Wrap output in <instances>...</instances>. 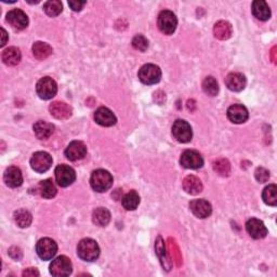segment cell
<instances>
[{
  "mask_svg": "<svg viewBox=\"0 0 277 277\" xmlns=\"http://www.w3.org/2000/svg\"><path fill=\"white\" fill-rule=\"evenodd\" d=\"M77 255L87 262L96 261L100 256V247L98 243L91 239H85L81 241L77 246Z\"/></svg>",
  "mask_w": 277,
  "mask_h": 277,
  "instance_id": "1",
  "label": "cell"
},
{
  "mask_svg": "<svg viewBox=\"0 0 277 277\" xmlns=\"http://www.w3.org/2000/svg\"><path fill=\"white\" fill-rule=\"evenodd\" d=\"M90 184L94 191L98 193H104L112 187L113 177L104 169H98L92 172L90 178Z\"/></svg>",
  "mask_w": 277,
  "mask_h": 277,
  "instance_id": "2",
  "label": "cell"
},
{
  "mask_svg": "<svg viewBox=\"0 0 277 277\" xmlns=\"http://www.w3.org/2000/svg\"><path fill=\"white\" fill-rule=\"evenodd\" d=\"M178 26L176 14L169 10H164L158 15V27L165 35H172Z\"/></svg>",
  "mask_w": 277,
  "mask_h": 277,
  "instance_id": "3",
  "label": "cell"
},
{
  "mask_svg": "<svg viewBox=\"0 0 277 277\" xmlns=\"http://www.w3.org/2000/svg\"><path fill=\"white\" fill-rule=\"evenodd\" d=\"M36 252L38 257L44 261L51 260L58 252V245L53 240L45 237L39 240L36 245Z\"/></svg>",
  "mask_w": 277,
  "mask_h": 277,
  "instance_id": "4",
  "label": "cell"
},
{
  "mask_svg": "<svg viewBox=\"0 0 277 277\" xmlns=\"http://www.w3.org/2000/svg\"><path fill=\"white\" fill-rule=\"evenodd\" d=\"M138 76L144 85H155L161 82L162 70L155 64H145L140 68Z\"/></svg>",
  "mask_w": 277,
  "mask_h": 277,
  "instance_id": "5",
  "label": "cell"
},
{
  "mask_svg": "<svg viewBox=\"0 0 277 277\" xmlns=\"http://www.w3.org/2000/svg\"><path fill=\"white\" fill-rule=\"evenodd\" d=\"M54 173L57 183L61 187H67L69 185H72L76 180L75 170L67 165H59L58 167L55 168Z\"/></svg>",
  "mask_w": 277,
  "mask_h": 277,
  "instance_id": "6",
  "label": "cell"
},
{
  "mask_svg": "<svg viewBox=\"0 0 277 277\" xmlns=\"http://www.w3.org/2000/svg\"><path fill=\"white\" fill-rule=\"evenodd\" d=\"M36 91L39 98L43 100L52 99L58 92V86L52 78L44 77L37 83Z\"/></svg>",
  "mask_w": 277,
  "mask_h": 277,
  "instance_id": "7",
  "label": "cell"
},
{
  "mask_svg": "<svg viewBox=\"0 0 277 277\" xmlns=\"http://www.w3.org/2000/svg\"><path fill=\"white\" fill-rule=\"evenodd\" d=\"M73 265L70 260L65 256H60L52 261L50 264V273L53 276H68L72 274Z\"/></svg>",
  "mask_w": 277,
  "mask_h": 277,
  "instance_id": "8",
  "label": "cell"
},
{
  "mask_svg": "<svg viewBox=\"0 0 277 277\" xmlns=\"http://www.w3.org/2000/svg\"><path fill=\"white\" fill-rule=\"evenodd\" d=\"M172 134L180 143H187L192 140L193 131L187 122L179 120L172 126Z\"/></svg>",
  "mask_w": 277,
  "mask_h": 277,
  "instance_id": "9",
  "label": "cell"
},
{
  "mask_svg": "<svg viewBox=\"0 0 277 277\" xmlns=\"http://www.w3.org/2000/svg\"><path fill=\"white\" fill-rule=\"evenodd\" d=\"M52 157L47 152H37L30 158V166L38 173L48 171L52 166Z\"/></svg>",
  "mask_w": 277,
  "mask_h": 277,
  "instance_id": "10",
  "label": "cell"
},
{
  "mask_svg": "<svg viewBox=\"0 0 277 277\" xmlns=\"http://www.w3.org/2000/svg\"><path fill=\"white\" fill-rule=\"evenodd\" d=\"M180 164L182 167L186 169H200L204 166V158L203 156L193 149H187L183 152L180 158Z\"/></svg>",
  "mask_w": 277,
  "mask_h": 277,
  "instance_id": "11",
  "label": "cell"
},
{
  "mask_svg": "<svg viewBox=\"0 0 277 277\" xmlns=\"http://www.w3.org/2000/svg\"><path fill=\"white\" fill-rule=\"evenodd\" d=\"M7 22L14 28V29H24L28 25V18L25 12H23L20 9H13L8 12L7 14Z\"/></svg>",
  "mask_w": 277,
  "mask_h": 277,
  "instance_id": "12",
  "label": "cell"
},
{
  "mask_svg": "<svg viewBox=\"0 0 277 277\" xmlns=\"http://www.w3.org/2000/svg\"><path fill=\"white\" fill-rule=\"evenodd\" d=\"M87 155V146L82 141L70 142L65 149V156L70 162L81 161Z\"/></svg>",
  "mask_w": 277,
  "mask_h": 277,
  "instance_id": "13",
  "label": "cell"
},
{
  "mask_svg": "<svg viewBox=\"0 0 277 277\" xmlns=\"http://www.w3.org/2000/svg\"><path fill=\"white\" fill-rule=\"evenodd\" d=\"M246 229L248 234L255 240H262L267 235V228L262 221L252 218L247 221Z\"/></svg>",
  "mask_w": 277,
  "mask_h": 277,
  "instance_id": "14",
  "label": "cell"
},
{
  "mask_svg": "<svg viewBox=\"0 0 277 277\" xmlns=\"http://www.w3.org/2000/svg\"><path fill=\"white\" fill-rule=\"evenodd\" d=\"M94 121L103 127H112L117 123L114 113L107 107H99L94 113Z\"/></svg>",
  "mask_w": 277,
  "mask_h": 277,
  "instance_id": "15",
  "label": "cell"
},
{
  "mask_svg": "<svg viewBox=\"0 0 277 277\" xmlns=\"http://www.w3.org/2000/svg\"><path fill=\"white\" fill-rule=\"evenodd\" d=\"M189 209L193 212V215L200 219L208 218L211 212L212 208L210 203L205 200H194L189 203Z\"/></svg>",
  "mask_w": 277,
  "mask_h": 277,
  "instance_id": "16",
  "label": "cell"
},
{
  "mask_svg": "<svg viewBox=\"0 0 277 277\" xmlns=\"http://www.w3.org/2000/svg\"><path fill=\"white\" fill-rule=\"evenodd\" d=\"M249 117L247 108L241 104H234L227 109V118L234 124L246 123Z\"/></svg>",
  "mask_w": 277,
  "mask_h": 277,
  "instance_id": "17",
  "label": "cell"
},
{
  "mask_svg": "<svg viewBox=\"0 0 277 277\" xmlns=\"http://www.w3.org/2000/svg\"><path fill=\"white\" fill-rule=\"evenodd\" d=\"M4 181L7 186L15 188L22 185L23 183V176L20 168L11 166V167L7 168L4 175Z\"/></svg>",
  "mask_w": 277,
  "mask_h": 277,
  "instance_id": "18",
  "label": "cell"
},
{
  "mask_svg": "<svg viewBox=\"0 0 277 277\" xmlns=\"http://www.w3.org/2000/svg\"><path fill=\"white\" fill-rule=\"evenodd\" d=\"M50 114L60 121H65L72 116V107L64 102H53L49 106Z\"/></svg>",
  "mask_w": 277,
  "mask_h": 277,
  "instance_id": "19",
  "label": "cell"
},
{
  "mask_svg": "<svg viewBox=\"0 0 277 277\" xmlns=\"http://www.w3.org/2000/svg\"><path fill=\"white\" fill-rule=\"evenodd\" d=\"M246 77L241 73H229L225 78L226 87L234 92H240L244 90L245 87H246Z\"/></svg>",
  "mask_w": 277,
  "mask_h": 277,
  "instance_id": "20",
  "label": "cell"
},
{
  "mask_svg": "<svg viewBox=\"0 0 277 277\" xmlns=\"http://www.w3.org/2000/svg\"><path fill=\"white\" fill-rule=\"evenodd\" d=\"M252 13L260 21H267L271 18L270 7L263 0H256L252 3Z\"/></svg>",
  "mask_w": 277,
  "mask_h": 277,
  "instance_id": "21",
  "label": "cell"
},
{
  "mask_svg": "<svg viewBox=\"0 0 277 277\" xmlns=\"http://www.w3.org/2000/svg\"><path fill=\"white\" fill-rule=\"evenodd\" d=\"M34 132H35V136L39 140H47L53 134L54 126L50 123L39 121L34 125Z\"/></svg>",
  "mask_w": 277,
  "mask_h": 277,
  "instance_id": "22",
  "label": "cell"
},
{
  "mask_svg": "<svg viewBox=\"0 0 277 277\" xmlns=\"http://www.w3.org/2000/svg\"><path fill=\"white\" fill-rule=\"evenodd\" d=\"M233 28L232 25L226 21H219L213 27V35L219 41H226L232 36Z\"/></svg>",
  "mask_w": 277,
  "mask_h": 277,
  "instance_id": "23",
  "label": "cell"
},
{
  "mask_svg": "<svg viewBox=\"0 0 277 277\" xmlns=\"http://www.w3.org/2000/svg\"><path fill=\"white\" fill-rule=\"evenodd\" d=\"M183 189L191 195H197L203 191L202 181L195 176H187L183 180Z\"/></svg>",
  "mask_w": 277,
  "mask_h": 277,
  "instance_id": "24",
  "label": "cell"
},
{
  "mask_svg": "<svg viewBox=\"0 0 277 277\" xmlns=\"http://www.w3.org/2000/svg\"><path fill=\"white\" fill-rule=\"evenodd\" d=\"M21 52L15 47H10L3 52V61L8 66H15L21 62Z\"/></svg>",
  "mask_w": 277,
  "mask_h": 277,
  "instance_id": "25",
  "label": "cell"
},
{
  "mask_svg": "<svg viewBox=\"0 0 277 277\" xmlns=\"http://www.w3.org/2000/svg\"><path fill=\"white\" fill-rule=\"evenodd\" d=\"M52 52H53V50H52L51 47L46 43L37 42L33 46V54L37 60H41V61L46 60L47 58L50 57Z\"/></svg>",
  "mask_w": 277,
  "mask_h": 277,
  "instance_id": "26",
  "label": "cell"
},
{
  "mask_svg": "<svg viewBox=\"0 0 277 277\" xmlns=\"http://www.w3.org/2000/svg\"><path fill=\"white\" fill-rule=\"evenodd\" d=\"M39 192H41V195L44 197V199L51 200L55 195H57L58 191L52 180L47 179L39 183Z\"/></svg>",
  "mask_w": 277,
  "mask_h": 277,
  "instance_id": "27",
  "label": "cell"
},
{
  "mask_svg": "<svg viewBox=\"0 0 277 277\" xmlns=\"http://www.w3.org/2000/svg\"><path fill=\"white\" fill-rule=\"evenodd\" d=\"M92 221L98 226H106L110 221V213L107 209L100 207L93 211Z\"/></svg>",
  "mask_w": 277,
  "mask_h": 277,
  "instance_id": "28",
  "label": "cell"
},
{
  "mask_svg": "<svg viewBox=\"0 0 277 277\" xmlns=\"http://www.w3.org/2000/svg\"><path fill=\"white\" fill-rule=\"evenodd\" d=\"M122 204L126 210H136L140 204V196L136 191H130L123 197Z\"/></svg>",
  "mask_w": 277,
  "mask_h": 277,
  "instance_id": "29",
  "label": "cell"
},
{
  "mask_svg": "<svg viewBox=\"0 0 277 277\" xmlns=\"http://www.w3.org/2000/svg\"><path fill=\"white\" fill-rule=\"evenodd\" d=\"M262 199L266 205L275 207L277 205V187L275 184L268 185L263 189Z\"/></svg>",
  "mask_w": 277,
  "mask_h": 277,
  "instance_id": "30",
  "label": "cell"
},
{
  "mask_svg": "<svg viewBox=\"0 0 277 277\" xmlns=\"http://www.w3.org/2000/svg\"><path fill=\"white\" fill-rule=\"evenodd\" d=\"M14 220L20 227L24 228V227H28L30 225L33 217H31L29 211H27L25 209H20L18 211H15Z\"/></svg>",
  "mask_w": 277,
  "mask_h": 277,
  "instance_id": "31",
  "label": "cell"
},
{
  "mask_svg": "<svg viewBox=\"0 0 277 277\" xmlns=\"http://www.w3.org/2000/svg\"><path fill=\"white\" fill-rule=\"evenodd\" d=\"M203 90L206 94L210 97H215L219 92V85L218 82L212 76L206 77L203 82Z\"/></svg>",
  "mask_w": 277,
  "mask_h": 277,
  "instance_id": "32",
  "label": "cell"
},
{
  "mask_svg": "<svg viewBox=\"0 0 277 277\" xmlns=\"http://www.w3.org/2000/svg\"><path fill=\"white\" fill-rule=\"evenodd\" d=\"M44 10L47 15L54 18L58 17V15L63 11V6L59 0H50V2H47L44 5Z\"/></svg>",
  "mask_w": 277,
  "mask_h": 277,
  "instance_id": "33",
  "label": "cell"
},
{
  "mask_svg": "<svg viewBox=\"0 0 277 277\" xmlns=\"http://www.w3.org/2000/svg\"><path fill=\"white\" fill-rule=\"evenodd\" d=\"M213 169H215L218 175L226 177L229 175V171H231V165L224 158H220V160L213 163Z\"/></svg>",
  "mask_w": 277,
  "mask_h": 277,
  "instance_id": "34",
  "label": "cell"
},
{
  "mask_svg": "<svg viewBox=\"0 0 277 277\" xmlns=\"http://www.w3.org/2000/svg\"><path fill=\"white\" fill-rule=\"evenodd\" d=\"M156 252L158 257H160L161 261H162V264L165 268H167V270H169L170 268V264H168V258L167 256H166V249H165V244H164V241L162 237L160 236L156 241Z\"/></svg>",
  "mask_w": 277,
  "mask_h": 277,
  "instance_id": "35",
  "label": "cell"
},
{
  "mask_svg": "<svg viewBox=\"0 0 277 277\" xmlns=\"http://www.w3.org/2000/svg\"><path fill=\"white\" fill-rule=\"evenodd\" d=\"M132 46L134 49L144 52L148 48V41L143 35H137L133 38Z\"/></svg>",
  "mask_w": 277,
  "mask_h": 277,
  "instance_id": "36",
  "label": "cell"
},
{
  "mask_svg": "<svg viewBox=\"0 0 277 277\" xmlns=\"http://www.w3.org/2000/svg\"><path fill=\"white\" fill-rule=\"evenodd\" d=\"M255 176L257 181L260 182V183H265V182H267L268 179H270V172L263 167H259L255 172Z\"/></svg>",
  "mask_w": 277,
  "mask_h": 277,
  "instance_id": "37",
  "label": "cell"
},
{
  "mask_svg": "<svg viewBox=\"0 0 277 277\" xmlns=\"http://www.w3.org/2000/svg\"><path fill=\"white\" fill-rule=\"evenodd\" d=\"M86 4H87L86 2H69V3H68V6H69L70 8H72V10H73V11L78 12V11H81V10L83 9L84 6H85Z\"/></svg>",
  "mask_w": 277,
  "mask_h": 277,
  "instance_id": "38",
  "label": "cell"
},
{
  "mask_svg": "<svg viewBox=\"0 0 277 277\" xmlns=\"http://www.w3.org/2000/svg\"><path fill=\"white\" fill-rule=\"evenodd\" d=\"M23 276L28 277V276H39V272L34 267H28L26 270L23 272Z\"/></svg>",
  "mask_w": 277,
  "mask_h": 277,
  "instance_id": "39",
  "label": "cell"
},
{
  "mask_svg": "<svg viewBox=\"0 0 277 277\" xmlns=\"http://www.w3.org/2000/svg\"><path fill=\"white\" fill-rule=\"evenodd\" d=\"M2 33H3V41H2V45H0V46H2V47H4L6 44H7V41H8V35H7V31L4 29V28H2Z\"/></svg>",
  "mask_w": 277,
  "mask_h": 277,
  "instance_id": "40",
  "label": "cell"
}]
</instances>
